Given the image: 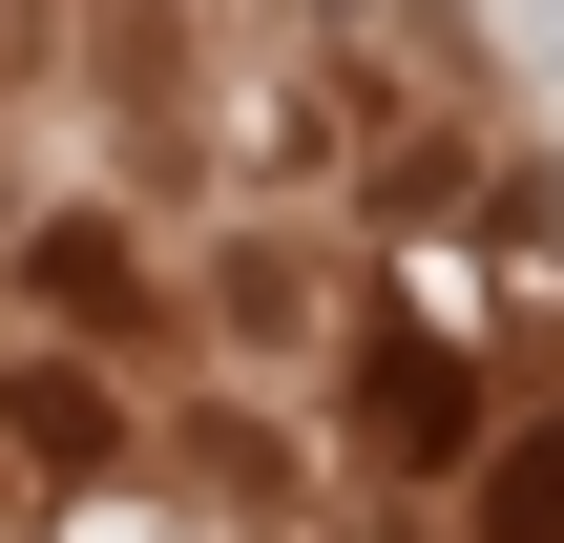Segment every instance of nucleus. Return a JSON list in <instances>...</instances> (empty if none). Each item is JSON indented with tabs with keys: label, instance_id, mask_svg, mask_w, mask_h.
Listing matches in <instances>:
<instances>
[{
	"label": "nucleus",
	"instance_id": "1",
	"mask_svg": "<svg viewBox=\"0 0 564 543\" xmlns=\"http://www.w3.org/2000/svg\"><path fill=\"white\" fill-rule=\"evenodd\" d=\"M502 543H564V439H523V460H502Z\"/></svg>",
	"mask_w": 564,
	"mask_h": 543
}]
</instances>
